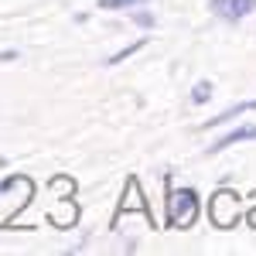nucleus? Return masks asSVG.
<instances>
[{"instance_id":"obj_1","label":"nucleus","mask_w":256,"mask_h":256,"mask_svg":"<svg viewBox=\"0 0 256 256\" xmlns=\"http://www.w3.org/2000/svg\"><path fill=\"white\" fill-rule=\"evenodd\" d=\"M198 218V195L192 188H178L168 198V222L174 229H188L192 222Z\"/></svg>"},{"instance_id":"obj_2","label":"nucleus","mask_w":256,"mask_h":256,"mask_svg":"<svg viewBox=\"0 0 256 256\" xmlns=\"http://www.w3.org/2000/svg\"><path fill=\"white\" fill-rule=\"evenodd\" d=\"M239 216H242V205H239V198L232 192H216L212 195V222L216 226L229 229V226H236Z\"/></svg>"},{"instance_id":"obj_3","label":"nucleus","mask_w":256,"mask_h":256,"mask_svg":"<svg viewBox=\"0 0 256 256\" xmlns=\"http://www.w3.org/2000/svg\"><path fill=\"white\" fill-rule=\"evenodd\" d=\"M208 7L216 10L218 18L239 20V18H246V14H253V10H256V0H208Z\"/></svg>"},{"instance_id":"obj_4","label":"nucleus","mask_w":256,"mask_h":256,"mask_svg":"<svg viewBox=\"0 0 256 256\" xmlns=\"http://www.w3.org/2000/svg\"><path fill=\"white\" fill-rule=\"evenodd\" d=\"M242 140H256V126H239L232 134H226L222 140H216V144L208 147V154H218V150H226V147H232V144H242Z\"/></svg>"},{"instance_id":"obj_5","label":"nucleus","mask_w":256,"mask_h":256,"mask_svg":"<svg viewBox=\"0 0 256 256\" xmlns=\"http://www.w3.org/2000/svg\"><path fill=\"white\" fill-rule=\"evenodd\" d=\"M253 110H256V99H246V102H236V106H229L226 113H218V116H212V120H208V126H218V123H229V120L242 116V113H253Z\"/></svg>"},{"instance_id":"obj_6","label":"nucleus","mask_w":256,"mask_h":256,"mask_svg":"<svg viewBox=\"0 0 256 256\" xmlns=\"http://www.w3.org/2000/svg\"><path fill=\"white\" fill-rule=\"evenodd\" d=\"M123 212H130V208H144V198H140V184L137 181H126V192H123V205H120Z\"/></svg>"},{"instance_id":"obj_7","label":"nucleus","mask_w":256,"mask_h":256,"mask_svg":"<svg viewBox=\"0 0 256 256\" xmlns=\"http://www.w3.org/2000/svg\"><path fill=\"white\" fill-rule=\"evenodd\" d=\"M192 99H195L198 106H202V102H208V99H212V82H198L195 89H192Z\"/></svg>"},{"instance_id":"obj_8","label":"nucleus","mask_w":256,"mask_h":256,"mask_svg":"<svg viewBox=\"0 0 256 256\" xmlns=\"http://www.w3.org/2000/svg\"><path fill=\"white\" fill-rule=\"evenodd\" d=\"M134 4H147V0H99L102 10H120V7H134Z\"/></svg>"},{"instance_id":"obj_9","label":"nucleus","mask_w":256,"mask_h":256,"mask_svg":"<svg viewBox=\"0 0 256 256\" xmlns=\"http://www.w3.org/2000/svg\"><path fill=\"white\" fill-rule=\"evenodd\" d=\"M134 20H137L140 28H154V24H158V18H154V14H147V10H137Z\"/></svg>"},{"instance_id":"obj_10","label":"nucleus","mask_w":256,"mask_h":256,"mask_svg":"<svg viewBox=\"0 0 256 256\" xmlns=\"http://www.w3.org/2000/svg\"><path fill=\"white\" fill-rule=\"evenodd\" d=\"M137 48H144V41H134V44H130V48H123V52H120V55H113V58H110V65H116V62H123V58H126V55H134V52H137Z\"/></svg>"},{"instance_id":"obj_11","label":"nucleus","mask_w":256,"mask_h":256,"mask_svg":"<svg viewBox=\"0 0 256 256\" xmlns=\"http://www.w3.org/2000/svg\"><path fill=\"white\" fill-rule=\"evenodd\" d=\"M250 222H253V226H256V212H253V216H250Z\"/></svg>"}]
</instances>
